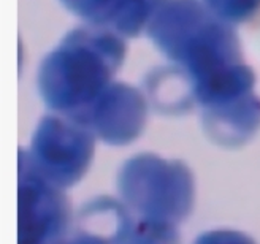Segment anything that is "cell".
I'll return each instance as SVG.
<instances>
[{
    "mask_svg": "<svg viewBox=\"0 0 260 244\" xmlns=\"http://www.w3.org/2000/svg\"><path fill=\"white\" fill-rule=\"evenodd\" d=\"M94 148V132L73 118L46 116L34 136V154L48 173L72 183L86 170Z\"/></svg>",
    "mask_w": 260,
    "mask_h": 244,
    "instance_id": "obj_3",
    "label": "cell"
},
{
    "mask_svg": "<svg viewBox=\"0 0 260 244\" xmlns=\"http://www.w3.org/2000/svg\"><path fill=\"white\" fill-rule=\"evenodd\" d=\"M148 37L162 54L187 73L203 110L254 92V72L243 62L232 24L203 0H155Z\"/></svg>",
    "mask_w": 260,
    "mask_h": 244,
    "instance_id": "obj_1",
    "label": "cell"
},
{
    "mask_svg": "<svg viewBox=\"0 0 260 244\" xmlns=\"http://www.w3.org/2000/svg\"><path fill=\"white\" fill-rule=\"evenodd\" d=\"M62 5L89 25L121 37L146 30L155 0H60Z\"/></svg>",
    "mask_w": 260,
    "mask_h": 244,
    "instance_id": "obj_5",
    "label": "cell"
},
{
    "mask_svg": "<svg viewBox=\"0 0 260 244\" xmlns=\"http://www.w3.org/2000/svg\"><path fill=\"white\" fill-rule=\"evenodd\" d=\"M203 2L230 24L249 21L260 10V0H203Z\"/></svg>",
    "mask_w": 260,
    "mask_h": 244,
    "instance_id": "obj_8",
    "label": "cell"
},
{
    "mask_svg": "<svg viewBox=\"0 0 260 244\" xmlns=\"http://www.w3.org/2000/svg\"><path fill=\"white\" fill-rule=\"evenodd\" d=\"M146 114V98L137 87L125 83H111L81 122L108 143L125 145L141 133Z\"/></svg>",
    "mask_w": 260,
    "mask_h": 244,
    "instance_id": "obj_4",
    "label": "cell"
},
{
    "mask_svg": "<svg viewBox=\"0 0 260 244\" xmlns=\"http://www.w3.org/2000/svg\"><path fill=\"white\" fill-rule=\"evenodd\" d=\"M146 87L154 107L167 113L186 111L197 103L192 80L179 67L155 70L148 76Z\"/></svg>",
    "mask_w": 260,
    "mask_h": 244,
    "instance_id": "obj_7",
    "label": "cell"
},
{
    "mask_svg": "<svg viewBox=\"0 0 260 244\" xmlns=\"http://www.w3.org/2000/svg\"><path fill=\"white\" fill-rule=\"evenodd\" d=\"M203 125L222 145H240L260 127V98L249 94L216 108L203 110Z\"/></svg>",
    "mask_w": 260,
    "mask_h": 244,
    "instance_id": "obj_6",
    "label": "cell"
},
{
    "mask_svg": "<svg viewBox=\"0 0 260 244\" xmlns=\"http://www.w3.org/2000/svg\"><path fill=\"white\" fill-rule=\"evenodd\" d=\"M124 57L121 35L89 24L78 27L42 62L38 91L48 108L81 121L113 83Z\"/></svg>",
    "mask_w": 260,
    "mask_h": 244,
    "instance_id": "obj_2",
    "label": "cell"
}]
</instances>
